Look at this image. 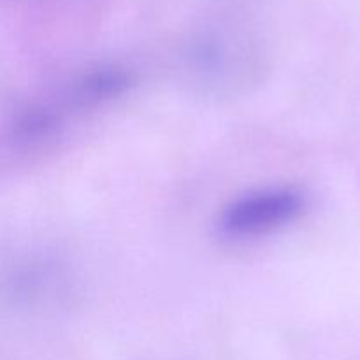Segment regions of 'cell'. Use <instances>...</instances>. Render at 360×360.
<instances>
[{
	"label": "cell",
	"instance_id": "cell-1",
	"mask_svg": "<svg viewBox=\"0 0 360 360\" xmlns=\"http://www.w3.org/2000/svg\"><path fill=\"white\" fill-rule=\"evenodd\" d=\"M306 211V197L290 186H271L243 193L218 217V229L232 239H253L290 225Z\"/></svg>",
	"mask_w": 360,
	"mask_h": 360
}]
</instances>
